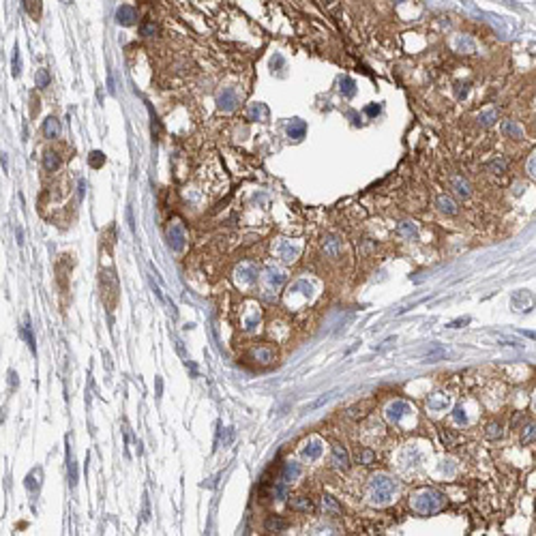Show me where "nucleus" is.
Masks as SVG:
<instances>
[{
	"mask_svg": "<svg viewBox=\"0 0 536 536\" xmlns=\"http://www.w3.org/2000/svg\"><path fill=\"white\" fill-rule=\"evenodd\" d=\"M500 436H502V427L495 425V422H491V425L487 427V438L489 440H498Z\"/></svg>",
	"mask_w": 536,
	"mask_h": 536,
	"instance_id": "nucleus-36",
	"label": "nucleus"
},
{
	"mask_svg": "<svg viewBox=\"0 0 536 536\" xmlns=\"http://www.w3.org/2000/svg\"><path fill=\"white\" fill-rule=\"evenodd\" d=\"M365 112H367V114H369V116H375V114H380V105H377V103H373V105H367V107H365Z\"/></svg>",
	"mask_w": 536,
	"mask_h": 536,
	"instance_id": "nucleus-42",
	"label": "nucleus"
},
{
	"mask_svg": "<svg viewBox=\"0 0 536 536\" xmlns=\"http://www.w3.org/2000/svg\"><path fill=\"white\" fill-rule=\"evenodd\" d=\"M43 135H45V138H58V135H60V125H58V120H56V118L49 116L47 120L43 122Z\"/></svg>",
	"mask_w": 536,
	"mask_h": 536,
	"instance_id": "nucleus-21",
	"label": "nucleus"
},
{
	"mask_svg": "<svg viewBox=\"0 0 536 536\" xmlns=\"http://www.w3.org/2000/svg\"><path fill=\"white\" fill-rule=\"evenodd\" d=\"M304 131H307V125H304L301 118H294V120L287 125V135H290V138H294V140L304 138Z\"/></svg>",
	"mask_w": 536,
	"mask_h": 536,
	"instance_id": "nucleus-16",
	"label": "nucleus"
},
{
	"mask_svg": "<svg viewBox=\"0 0 536 536\" xmlns=\"http://www.w3.org/2000/svg\"><path fill=\"white\" fill-rule=\"evenodd\" d=\"M37 86H39V88L49 86V73L45 71V69H39V71H37Z\"/></svg>",
	"mask_w": 536,
	"mask_h": 536,
	"instance_id": "nucleus-31",
	"label": "nucleus"
},
{
	"mask_svg": "<svg viewBox=\"0 0 536 536\" xmlns=\"http://www.w3.org/2000/svg\"><path fill=\"white\" fill-rule=\"evenodd\" d=\"M67 461H69V485H71V487H75V483H77V466H75V461L71 459L69 450H67Z\"/></svg>",
	"mask_w": 536,
	"mask_h": 536,
	"instance_id": "nucleus-27",
	"label": "nucleus"
},
{
	"mask_svg": "<svg viewBox=\"0 0 536 536\" xmlns=\"http://www.w3.org/2000/svg\"><path fill=\"white\" fill-rule=\"evenodd\" d=\"M253 356H256V358H257L262 365H268L270 360H273V352H270V350L259 348V350H256V352H253Z\"/></svg>",
	"mask_w": 536,
	"mask_h": 536,
	"instance_id": "nucleus-29",
	"label": "nucleus"
},
{
	"mask_svg": "<svg viewBox=\"0 0 536 536\" xmlns=\"http://www.w3.org/2000/svg\"><path fill=\"white\" fill-rule=\"evenodd\" d=\"M183 240H185V234H183V228H180L178 223H174L170 225V245L174 247V249H183Z\"/></svg>",
	"mask_w": 536,
	"mask_h": 536,
	"instance_id": "nucleus-17",
	"label": "nucleus"
},
{
	"mask_svg": "<svg viewBox=\"0 0 536 536\" xmlns=\"http://www.w3.org/2000/svg\"><path fill=\"white\" fill-rule=\"evenodd\" d=\"M436 204H438L440 210L446 212V214H457V210H459V208H457V202L453 200V197H448V195H440L438 200H436Z\"/></svg>",
	"mask_w": 536,
	"mask_h": 536,
	"instance_id": "nucleus-15",
	"label": "nucleus"
},
{
	"mask_svg": "<svg viewBox=\"0 0 536 536\" xmlns=\"http://www.w3.org/2000/svg\"><path fill=\"white\" fill-rule=\"evenodd\" d=\"M135 20H138V11H135L131 4H122V7L116 11V22L118 24L131 26V24H135Z\"/></svg>",
	"mask_w": 536,
	"mask_h": 536,
	"instance_id": "nucleus-8",
	"label": "nucleus"
},
{
	"mask_svg": "<svg viewBox=\"0 0 536 536\" xmlns=\"http://www.w3.org/2000/svg\"><path fill=\"white\" fill-rule=\"evenodd\" d=\"M43 165H45V170H49V172H56L60 167V157L56 155V152H45V159H43Z\"/></svg>",
	"mask_w": 536,
	"mask_h": 536,
	"instance_id": "nucleus-23",
	"label": "nucleus"
},
{
	"mask_svg": "<svg viewBox=\"0 0 536 536\" xmlns=\"http://www.w3.org/2000/svg\"><path fill=\"white\" fill-rule=\"evenodd\" d=\"M397 232L403 236V238H416L419 236V230H416V225H412L410 221H403V223H399V228H397Z\"/></svg>",
	"mask_w": 536,
	"mask_h": 536,
	"instance_id": "nucleus-24",
	"label": "nucleus"
},
{
	"mask_svg": "<svg viewBox=\"0 0 536 536\" xmlns=\"http://www.w3.org/2000/svg\"><path fill=\"white\" fill-rule=\"evenodd\" d=\"M371 461H373V453H371V450H365V453H363V464L369 466Z\"/></svg>",
	"mask_w": 536,
	"mask_h": 536,
	"instance_id": "nucleus-46",
	"label": "nucleus"
},
{
	"mask_svg": "<svg viewBox=\"0 0 536 536\" xmlns=\"http://www.w3.org/2000/svg\"><path fill=\"white\" fill-rule=\"evenodd\" d=\"M264 279H266L268 285L281 287V285L285 283V273H283L281 268H277V266H268V268H266V275H264Z\"/></svg>",
	"mask_w": 536,
	"mask_h": 536,
	"instance_id": "nucleus-10",
	"label": "nucleus"
},
{
	"mask_svg": "<svg viewBox=\"0 0 536 536\" xmlns=\"http://www.w3.org/2000/svg\"><path fill=\"white\" fill-rule=\"evenodd\" d=\"M301 472H303L301 470V464H296V461H287V464H283V470H281V483L290 485V483L298 481Z\"/></svg>",
	"mask_w": 536,
	"mask_h": 536,
	"instance_id": "nucleus-7",
	"label": "nucleus"
},
{
	"mask_svg": "<svg viewBox=\"0 0 536 536\" xmlns=\"http://www.w3.org/2000/svg\"><path fill=\"white\" fill-rule=\"evenodd\" d=\"M24 337H26V341H28V346H30V350L35 352V339H32V335H30V330L24 328Z\"/></svg>",
	"mask_w": 536,
	"mask_h": 536,
	"instance_id": "nucleus-45",
	"label": "nucleus"
},
{
	"mask_svg": "<svg viewBox=\"0 0 536 536\" xmlns=\"http://www.w3.org/2000/svg\"><path fill=\"white\" fill-rule=\"evenodd\" d=\"M266 116H268V110H266V107H264L262 103L253 105L251 110H249V120H264Z\"/></svg>",
	"mask_w": 536,
	"mask_h": 536,
	"instance_id": "nucleus-26",
	"label": "nucleus"
},
{
	"mask_svg": "<svg viewBox=\"0 0 536 536\" xmlns=\"http://www.w3.org/2000/svg\"><path fill=\"white\" fill-rule=\"evenodd\" d=\"M236 277H238V281H242V283H253V281H257V266L251 262L240 264V266L236 268Z\"/></svg>",
	"mask_w": 536,
	"mask_h": 536,
	"instance_id": "nucleus-4",
	"label": "nucleus"
},
{
	"mask_svg": "<svg viewBox=\"0 0 536 536\" xmlns=\"http://www.w3.org/2000/svg\"><path fill=\"white\" fill-rule=\"evenodd\" d=\"M453 419H455L457 422H466V420H467L466 410H464V408H455V412H453Z\"/></svg>",
	"mask_w": 536,
	"mask_h": 536,
	"instance_id": "nucleus-39",
	"label": "nucleus"
},
{
	"mask_svg": "<svg viewBox=\"0 0 536 536\" xmlns=\"http://www.w3.org/2000/svg\"><path fill=\"white\" fill-rule=\"evenodd\" d=\"M275 498H279V500L287 498V485L285 483H279L277 487H275Z\"/></svg>",
	"mask_w": 536,
	"mask_h": 536,
	"instance_id": "nucleus-38",
	"label": "nucleus"
},
{
	"mask_svg": "<svg viewBox=\"0 0 536 536\" xmlns=\"http://www.w3.org/2000/svg\"><path fill=\"white\" fill-rule=\"evenodd\" d=\"M290 509L296 511V513H311L313 511V502H311V498H307V495H298V498L290 500Z\"/></svg>",
	"mask_w": 536,
	"mask_h": 536,
	"instance_id": "nucleus-12",
	"label": "nucleus"
},
{
	"mask_svg": "<svg viewBox=\"0 0 536 536\" xmlns=\"http://www.w3.org/2000/svg\"><path fill=\"white\" fill-rule=\"evenodd\" d=\"M495 118H498V112H495V110H487V112H483V114H478V125L491 127L493 122H495Z\"/></svg>",
	"mask_w": 536,
	"mask_h": 536,
	"instance_id": "nucleus-25",
	"label": "nucleus"
},
{
	"mask_svg": "<svg viewBox=\"0 0 536 536\" xmlns=\"http://www.w3.org/2000/svg\"><path fill=\"white\" fill-rule=\"evenodd\" d=\"M264 528H266V532H283L287 528V521L281 517H268L266 521H264Z\"/></svg>",
	"mask_w": 536,
	"mask_h": 536,
	"instance_id": "nucleus-19",
	"label": "nucleus"
},
{
	"mask_svg": "<svg viewBox=\"0 0 536 536\" xmlns=\"http://www.w3.org/2000/svg\"><path fill=\"white\" fill-rule=\"evenodd\" d=\"M412 405L408 401H393L391 405L386 408V419L391 420V422H401L403 416H408L412 414Z\"/></svg>",
	"mask_w": 536,
	"mask_h": 536,
	"instance_id": "nucleus-3",
	"label": "nucleus"
},
{
	"mask_svg": "<svg viewBox=\"0 0 536 536\" xmlns=\"http://www.w3.org/2000/svg\"><path fill=\"white\" fill-rule=\"evenodd\" d=\"M105 163V157H103V152H99V150H94V152H90V165L93 167H101Z\"/></svg>",
	"mask_w": 536,
	"mask_h": 536,
	"instance_id": "nucleus-32",
	"label": "nucleus"
},
{
	"mask_svg": "<svg viewBox=\"0 0 536 536\" xmlns=\"http://www.w3.org/2000/svg\"><path fill=\"white\" fill-rule=\"evenodd\" d=\"M444 504H446V498L440 491H436V489H422V491L414 493V498H412V506L420 515H433Z\"/></svg>",
	"mask_w": 536,
	"mask_h": 536,
	"instance_id": "nucleus-1",
	"label": "nucleus"
},
{
	"mask_svg": "<svg viewBox=\"0 0 536 536\" xmlns=\"http://www.w3.org/2000/svg\"><path fill=\"white\" fill-rule=\"evenodd\" d=\"M502 131H504V135H509V138H515V140L523 138V127L519 125V122H515V120H506L504 125H502Z\"/></svg>",
	"mask_w": 536,
	"mask_h": 536,
	"instance_id": "nucleus-18",
	"label": "nucleus"
},
{
	"mask_svg": "<svg viewBox=\"0 0 536 536\" xmlns=\"http://www.w3.org/2000/svg\"><path fill=\"white\" fill-rule=\"evenodd\" d=\"M332 466L337 467V470H348L350 467V455H348V450L341 446V444H335L332 446Z\"/></svg>",
	"mask_w": 536,
	"mask_h": 536,
	"instance_id": "nucleus-6",
	"label": "nucleus"
},
{
	"mask_svg": "<svg viewBox=\"0 0 536 536\" xmlns=\"http://www.w3.org/2000/svg\"><path fill=\"white\" fill-rule=\"evenodd\" d=\"M322 245H324V251L328 257H337L341 253V240L337 236H326Z\"/></svg>",
	"mask_w": 536,
	"mask_h": 536,
	"instance_id": "nucleus-13",
	"label": "nucleus"
},
{
	"mask_svg": "<svg viewBox=\"0 0 536 536\" xmlns=\"http://www.w3.org/2000/svg\"><path fill=\"white\" fill-rule=\"evenodd\" d=\"M303 455L307 457L309 461L318 459V457L322 455V440H320V438L309 440V442H307V446H304V450H303Z\"/></svg>",
	"mask_w": 536,
	"mask_h": 536,
	"instance_id": "nucleus-14",
	"label": "nucleus"
},
{
	"mask_svg": "<svg viewBox=\"0 0 536 536\" xmlns=\"http://www.w3.org/2000/svg\"><path fill=\"white\" fill-rule=\"evenodd\" d=\"M506 165H509V163H506V159H493V161L487 165V170L493 172V174H502V172L506 170Z\"/></svg>",
	"mask_w": 536,
	"mask_h": 536,
	"instance_id": "nucleus-30",
	"label": "nucleus"
},
{
	"mask_svg": "<svg viewBox=\"0 0 536 536\" xmlns=\"http://www.w3.org/2000/svg\"><path fill=\"white\" fill-rule=\"evenodd\" d=\"M157 32V26L152 24V22H146V24L140 26V35H144V37H152Z\"/></svg>",
	"mask_w": 536,
	"mask_h": 536,
	"instance_id": "nucleus-35",
	"label": "nucleus"
},
{
	"mask_svg": "<svg viewBox=\"0 0 536 536\" xmlns=\"http://www.w3.org/2000/svg\"><path fill=\"white\" fill-rule=\"evenodd\" d=\"M13 75H20V56H18V47H15V56H13Z\"/></svg>",
	"mask_w": 536,
	"mask_h": 536,
	"instance_id": "nucleus-41",
	"label": "nucleus"
},
{
	"mask_svg": "<svg viewBox=\"0 0 536 536\" xmlns=\"http://www.w3.org/2000/svg\"><path fill=\"white\" fill-rule=\"evenodd\" d=\"M466 94H467V88H466V84H459V88H457V97L461 99V97H466Z\"/></svg>",
	"mask_w": 536,
	"mask_h": 536,
	"instance_id": "nucleus-47",
	"label": "nucleus"
},
{
	"mask_svg": "<svg viewBox=\"0 0 536 536\" xmlns=\"http://www.w3.org/2000/svg\"><path fill=\"white\" fill-rule=\"evenodd\" d=\"M444 356H446V352H444V350H438V352H429L425 360L427 363H438V360L444 358Z\"/></svg>",
	"mask_w": 536,
	"mask_h": 536,
	"instance_id": "nucleus-37",
	"label": "nucleus"
},
{
	"mask_svg": "<svg viewBox=\"0 0 536 536\" xmlns=\"http://www.w3.org/2000/svg\"><path fill=\"white\" fill-rule=\"evenodd\" d=\"M341 93L346 94V97H354V93H356L354 80H350V77H343V80H341Z\"/></svg>",
	"mask_w": 536,
	"mask_h": 536,
	"instance_id": "nucleus-28",
	"label": "nucleus"
},
{
	"mask_svg": "<svg viewBox=\"0 0 536 536\" xmlns=\"http://www.w3.org/2000/svg\"><path fill=\"white\" fill-rule=\"evenodd\" d=\"M453 47L457 49V52H461V54H474V52H476V43H474V39H470L467 35L455 37Z\"/></svg>",
	"mask_w": 536,
	"mask_h": 536,
	"instance_id": "nucleus-9",
	"label": "nucleus"
},
{
	"mask_svg": "<svg viewBox=\"0 0 536 536\" xmlns=\"http://www.w3.org/2000/svg\"><path fill=\"white\" fill-rule=\"evenodd\" d=\"M448 405H450V397L446 393H433L427 397V408L433 412H442V410H446Z\"/></svg>",
	"mask_w": 536,
	"mask_h": 536,
	"instance_id": "nucleus-5",
	"label": "nucleus"
},
{
	"mask_svg": "<svg viewBox=\"0 0 536 536\" xmlns=\"http://www.w3.org/2000/svg\"><path fill=\"white\" fill-rule=\"evenodd\" d=\"M534 436H536L534 422H532V425H526V429H523V444H532L534 442Z\"/></svg>",
	"mask_w": 536,
	"mask_h": 536,
	"instance_id": "nucleus-33",
	"label": "nucleus"
},
{
	"mask_svg": "<svg viewBox=\"0 0 536 536\" xmlns=\"http://www.w3.org/2000/svg\"><path fill=\"white\" fill-rule=\"evenodd\" d=\"M369 489H371V502L382 506L393 500L395 491H397V485H395V481L388 478L386 474H375L369 483Z\"/></svg>",
	"mask_w": 536,
	"mask_h": 536,
	"instance_id": "nucleus-2",
	"label": "nucleus"
},
{
	"mask_svg": "<svg viewBox=\"0 0 536 536\" xmlns=\"http://www.w3.org/2000/svg\"><path fill=\"white\" fill-rule=\"evenodd\" d=\"M442 440L444 444H453V436H448V433H442Z\"/></svg>",
	"mask_w": 536,
	"mask_h": 536,
	"instance_id": "nucleus-48",
	"label": "nucleus"
},
{
	"mask_svg": "<svg viewBox=\"0 0 536 536\" xmlns=\"http://www.w3.org/2000/svg\"><path fill=\"white\" fill-rule=\"evenodd\" d=\"M18 242H20V245L24 242V230H22V228H18Z\"/></svg>",
	"mask_w": 536,
	"mask_h": 536,
	"instance_id": "nucleus-49",
	"label": "nucleus"
},
{
	"mask_svg": "<svg viewBox=\"0 0 536 536\" xmlns=\"http://www.w3.org/2000/svg\"><path fill=\"white\" fill-rule=\"evenodd\" d=\"M236 103H238V97H236V93L232 88H228V90H223L221 94H219V107H221L223 112H232Z\"/></svg>",
	"mask_w": 536,
	"mask_h": 536,
	"instance_id": "nucleus-11",
	"label": "nucleus"
},
{
	"mask_svg": "<svg viewBox=\"0 0 536 536\" xmlns=\"http://www.w3.org/2000/svg\"><path fill=\"white\" fill-rule=\"evenodd\" d=\"M466 324H470V318H459V320L450 322L448 328H461V326H466Z\"/></svg>",
	"mask_w": 536,
	"mask_h": 536,
	"instance_id": "nucleus-40",
	"label": "nucleus"
},
{
	"mask_svg": "<svg viewBox=\"0 0 536 536\" xmlns=\"http://www.w3.org/2000/svg\"><path fill=\"white\" fill-rule=\"evenodd\" d=\"M526 167H528V174H530V176L534 178V170H536V161H534V155H532V157H530V159H528V165H526Z\"/></svg>",
	"mask_w": 536,
	"mask_h": 536,
	"instance_id": "nucleus-44",
	"label": "nucleus"
},
{
	"mask_svg": "<svg viewBox=\"0 0 536 536\" xmlns=\"http://www.w3.org/2000/svg\"><path fill=\"white\" fill-rule=\"evenodd\" d=\"M324 509H326V511H332V513H335V515H339V513H341L339 504H337V502L332 500L330 495H326V498H324Z\"/></svg>",
	"mask_w": 536,
	"mask_h": 536,
	"instance_id": "nucleus-34",
	"label": "nucleus"
},
{
	"mask_svg": "<svg viewBox=\"0 0 536 536\" xmlns=\"http://www.w3.org/2000/svg\"><path fill=\"white\" fill-rule=\"evenodd\" d=\"M453 189H455V193L457 195H461V197H470V183H467L466 178H461V176H455L453 180Z\"/></svg>",
	"mask_w": 536,
	"mask_h": 536,
	"instance_id": "nucleus-20",
	"label": "nucleus"
},
{
	"mask_svg": "<svg viewBox=\"0 0 536 536\" xmlns=\"http://www.w3.org/2000/svg\"><path fill=\"white\" fill-rule=\"evenodd\" d=\"M279 256L285 259V262H294V259L298 257V249L296 247H292L290 242H281V247H279Z\"/></svg>",
	"mask_w": 536,
	"mask_h": 536,
	"instance_id": "nucleus-22",
	"label": "nucleus"
},
{
	"mask_svg": "<svg viewBox=\"0 0 536 536\" xmlns=\"http://www.w3.org/2000/svg\"><path fill=\"white\" fill-rule=\"evenodd\" d=\"M330 397H332L330 393H328V395H324V397H320V399H318V401H315L313 405H309V410H313V408H320V405H322V403H326V401H328Z\"/></svg>",
	"mask_w": 536,
	"mask_h": 536,
	"instance_id": "nucleus-43",
	"label": "nucleus"
}]
</instances>
